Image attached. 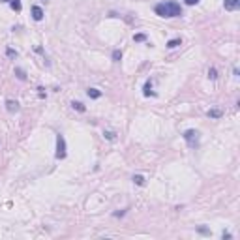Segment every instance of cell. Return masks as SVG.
Listing matches in <instances>:
<instances>
[{"label": "cell", "mask_w": 240, "mask_h": 240, "mask_svg": "<svg viewBox=\"0 0 240 240\" xmlns=\"http://www.w3.org/2000/svg\"><path fill=\"white\" fill-rule=\"evenodd\" d=\"M154 11H156V15H160V17L171 19V17H180V15H182V6H180L176 0H165V2L156 4V6H154Z\"/></svg>", "instance_id": "obj_1"}, {"label": "cell", "mask_w": 240, "mask_h": 240, "mask_svg": "<svg viewBox=\"0 0 240 240\" xmlns=\"http://www.w3.org/2000/svg\"><path fill=\"white\" fill-rule=\"evenodd\" d=\"M66 154H68L66 139H64V135H62V133H58V135H56V154H54V158H56V160H64V158H66Z\"/></svg>", "instance_id": "obj_2"}, {"label": "cell", "mask_w": 240, "mask_h": 240, "mask_svg": "<svg viewBox=\"0 0 240 240\" xmlns=\"http://www.w3.org/2000/svg\"><path fill=\"white\" fill-rule=\"evenodd\" d=\"M184 139H186V143H188L190 148H197V146H199V131H195V130H186V131H184Z\"/></svg>", "instance_id": "obj_3"}, {"label": "cell", "mask_w": 240, "mask_h": 240, "mask_svg": "<svg viewBox=\"0 0 240 240\" xmlns=\"http://www.w3.org/2000/svg\"><path fill=\"white\" fill-rule=\"evenodd\" d=\"M238 6H240V0H223V8L227 11H235V9H238Z\"/></svg>", "instance_id": "obj_4"}, {"label": "cell", "mask_w": 240, "mask_h": 240, "mask_svg": "<svg viewBox=\"0 0 240 240\" xmlns=\"http://www.w3.org/2000/svg\"><path fill=\"white\" fill-rule=\"evenodd\" d=\"M6 109H8V113H17L19 111V101L17 100H6Z\"/></svg>", "instance_id": "obj_5"}, {"label": "cell", "mask_w": 240, "mask_h": 240, "mask_svg": "<svg viewBox=\"0 0 240 240\" xmlns=\"http://www.w3.org/2000/svg\"><path fill=\"white\" fill-rule=\"evenodd\" d=\"M32 19L34 21H41L43 19V9L39 6H32Z\"/></svg>", "instance_id": "obj_6"}, {"label": "cell", "mask_w": 240, "mask_h": 240, "mask_svg": "<svg viewBox=\"0 0 240 240\" xmlns=\"http://www.w3.org/2000/svg\"><path fill=\"white\" fill-rule=\"evenodd\" d=\"M207 116L208 118H222L223 116V111L222 109H208L207 111Z\"/></svg>", "instance_id": "obj_7"}, {"label": "cell", "mask_w": 240, "mask_h": 240, "mask_svg": "<svg viewBox=\"0 0 240 240\" xmlns=\"http://www.w3.org/2000/svg\"><path fill=\"white\" fill-rule=\"evenodd\" d=\"M86 94H88V98H90V100H98V98H101V92H100L98 88H88V90H86Z\"/></svg>", "instance_id": "obj_8"}, {"label": "cell", "mask_w": 240, "mask_h": 240, "mask_svg": "<svg viewBox=\"0 0 240 240\" xmlns=\"http://www.w3.org/2000/svg\"><path fill=\"white\" fill-rule=\"evenodd\" d=\"M143 94L148 98V96H156V92H152V81H146V84H145V90H143Z\"/></svg>", "instance_id": "obj_9"}, {"label": "cell", "mask_w": 240, "mask_h": 240, "mask_svg": "<svg viewBox=\"0 0 240 240\" xmlns=\"http://www.w3.org/2000/svg\"><path fill=\"white\" fill-rule=\"evenodd\" d=\"M180 43H182V39H180V38H175V39H169V41H167V49H176V47H178Z\"/></svg>", "instance_id": "obj_10"}, {"label": "cell", "mask_w": 240, "mask_h": 240, "mask_svg": "<svg viewBox=\"0 0 240 240\" xmlns=\"http://www.w3.org/2000/svg\"><path fill=\"white\" fill-rule=\"evenodd\" d=\"M71 107H73L75 111H79V113H84V111H86V107H84L81 101H71Z\"/></svg>", "instance_id": "obj_11"}, {"label": "cell", "mask_w": 240, "mask_h": 240, "mask_svg": "<svg viewBox=\"0 0 240 240\" xmlns=\"http://www.w3.org/2000/svg\"><path fill=\"white\" fill-rule=\"evenodd\" d=\"M103 137H105L107 141H115V139H116V133L111 131V130H105V131H103Z\"/></svg>", "instance_id": "obj_12"}, {"label": "cell", "mask_w": 240, "mask_h": 240, "mask_svg": "<svg viewBox=\"0 0 240 240\" xmlns=\"http://www.w3.org/2000/svg\"><path fill=\"white\" fill-rule=\"evenodd\" d=\"M15 75H17L19 81H24V79H26V73H24V69H21V68H15Z\"/></svg>", "instance_id": "obj_13"}, {"label": "cell", "mask_w": 240, "mask_h": 240, "mask_svg": "<svg viewBox=\"0 0 240 240\" xmlns=\"http://www.w3.org/2000/svg\"><path fill=\"white\" fill-rule=\"evenodd\" d=\"M9 6H11V9H15V11H21V9H23L21 0H11V2H9Z\"/></svg>", "instance_id": "obj_14"}, {"label": "cell", "mask_w": 240, "mask_h": 240, "mask_svg": "<svg viewBox=\"0 0 240 240\" xmlns=\"http://www.w3.org/2000/svg\"><path fill=\"white\" fill-rule=\"evenodd\" d=\"M133 182H135L137 186H145V176H143V175H135V176H133Z\"/></svg>", "instance_id": "obj_15"}, {"label": "cell", "mask_w": 240, "mask_h": 240, "mask_svg": "<svg viewBox=\"0 0 240 240\" xmlns=\"http://www.w3.org/2000/svg\"><path fill=\"white\" fill-rule=\"evenodd\" d=\"M133 41H135V43L146 41V34H135V36H133Z\"/></svg>", "instance_id": "obj_16"}, {"label": "cell", "mask_w": 240, "mask_h": 240, "mask_svg": "<svg viewBox=\"0 0 240 240\" xmlns=\"http://www.w3.org/2000/svg\"><path fill=\"white\" fill-rule=\"evenodd\" d=\"M120 58H122V51L115 49V51H113V60H115V62H120Z\"/></svg>", "instance_id": "obj_17"}, {"label": "cell", "mask_w": 240, "mask_h": 240, "mask_svg": "<svg viewBox=\"0 0 240 240\" xmlns=\"http://www.w3.org/2000/svg\"><path fill=\"white\" fill-rule=\"evenodd\" d=\"M208 77H210L212 81L218 79V71H216V68H210V69H208Z\"/></svg>", "instance_id": "obj_18"}, {"label": "cell", "mask_w": 240, "mask_h": 240, "mask_svg": "<svg viewBox=\"0 0 240 240\" xmlns=\"http://www.w3.org/2000/svg\"><path fill=\"white\" fill-rule=\"evenodd\" d=\"M6 54H8L9 58H15V56H17V51H13L11 47H8V49H6Z\"/></svg>", "instance_id": "obj_19"}, {"label": "cell", "mask_w": 240, "mask_h": 240, "mask_svg": "<svg viewBox=\"0 0 240 240\" xmlns=\"http://www.w3.org/2000/svg\"><path fill=\"white\" fill-rule=\"evenodd\" d=\"M113 216H115V218H122V216H126V210H120V212H113Z\"/></svg>", "instance_id": "obj_20"}, {"label": "cell", "mask_w": 240, "mask_h": 240, "mask_svg": "<svg viewBox=\"0 0 240 240\" xmlns=\"http://www.w3.org/2000/svg\"><path fill=\"white\" fill-rule=\"evenodd\" d=\"M197 231H199V233H201V235H210V231H208V229H207V227H199V229H197Z\"/></svg>", "instance_id": "obj_21"}, {"label": "cell", "mask_w": 240, "mask_h": 240, "mask_svg": "<svg viewBox=\"0 0 240 240\" xmlns=\"http://www.w3.org/2000/svg\"><path fill=\"white\" fill-rule=\"evenodd\" d=\"M222 238H223V240H231V238H233V235H231V233H225V231H223Z\"/></svg>", "instance_id": "obj_22"}, {"label": "cell", "mask_w": 240, "mask_h": 240, "mask_svg": "<svg viewBox=\"0 0 240 240\" xmlns=\"http://www.w3.org/2000/svg\"><path fill=\"white\" fill-rule=\"evenodd\" d=\"M38 96H39L41 100H45V92H43V88H41V86L38 88Z\"/></svg>", "instance_id": "obj_23"}, {"label": "cell", "mask_w": 240, "mask_h": 240, "mask_svg": "<svg viewBox=\"0 0 240 240\" xmlns=\"http://www.w3.org/2000/svg\"><path fill=\"white\" fill-rule=\"evenodd\" d=\"M184 2H186V4H188V6H195V4H197V2H199V0H184Z\"/></svg>", "instance_id": "obj_24"}, {"label": "cell", "mask_w": 240, "mask_h": 240, "mask_svg": "<svg viewBox=\"0 0 240 240\" xmlns=\"http://www.w3.org/2000/svg\"><path fill=\"white\" fill-rule=\"evenodd\" d=\"M233 75H235V77H238V75H240V71H238V68H235V69H233Z\"/></svg>", "instance_id": "obj_25"}, {"label": "cell", "mask_w": 240, "mask_h": 240, "mask_svg": "<svg viewBox=\"0 0 240 240\" xmlns=\"http://www.w3.org/2000/svg\"><path fill=\"white\" fill-rule=\"evenodd\" d=\"M0 2H2V4H8V2H11V0H0Z\"/></svg>", "instance_id": "obj_26"}, {"label": "cell", "mask_w": 240, "mask_h": 240, "mask_svg": "<svg viewBox=\"0 0 240 240\" xmlns=\"http://www.w3.org/2000/svg\"><path fill=\"white\" fill-rule=\"evenodd\" d=\"M43 2H49V0H43Z\"/></svg>", "instance_id": "obj_27"}]
</instances>
